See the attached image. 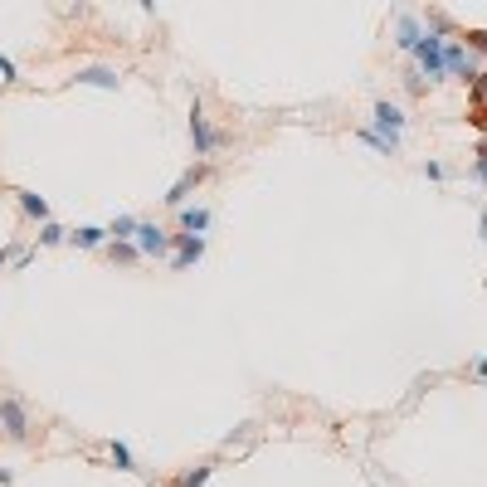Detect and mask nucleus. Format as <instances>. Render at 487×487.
Listing matches in <instances>:
<instances>
[{"label":"nucleus","instance_id":"f257e3e1","mask_svg":"<svg viewBox=\"0 0 487 487\" xmlns=\"http://www.w3.org/2000/svg\"><path fill=\"white\" fill-rule=\"evenodd\" d=\"M224 141H230V137H224L220 127L210 122V113L200 108V98H195V103H190V147H195V157L210 161V157H215V151L224 147Z\"/></svg>","mask_w":487,"mask_h":487},{"label":"nucleus","instance_id":"f03ea898","mask_svg":"<svg viewBox=\"0 0 487 487\" xmlns=\"http://www.w3.org/2000/svg\"><path fill=\"white\" fill-rule=\"evenodd\" d=\"M30 429H34V419H30V405L10 390V395H0V434L10 438V444H30Z\"/></svg>","mask_w":487,"mask_h":487},{"label":"nucleus","instance_id":"7ed1b4c3","mask_svg":"<svg viewBox=\"0 0 487 487\" xmlns=\"http://www.w3.org/2000/svg\"><path fill=\"white\" fill-rule=\"evenodd\" d=\"M205 254H210V239H205V234H181V230H176V234H171V254H166V264H171V273H190Z\"/></svg>","mask_w":487,"mask_h":487},{"label":"nucleus","instance_id":"20e7f679","mask_svg":"<svg viewBox=\"0 0 487 487\" xmlns=\"http://www.w3.org/2000/svg\"><path fill=\"white\" fill-rule=\"evenodd\" d=\"M414 68H419L429 83H444L448 74H444V34H434V30H424V40L414 44Z\"/></svg>","mask_w":487,"mask_h":487},{"label":"nucleus","instance_id":"39448f33","mask_svg":"<svg viewBox=\"0 0 487 487\" xmlns=\"http://www.w3.org/2000/svg\"><path fill=\"white\" fill-rule=\"evenodd\" d=\"M74 88H103V93H122V68L113 64H78L74 74H68Z\"/></svg>","mask_w":487,"mask_h":487},{"label":"nucleus","instance_id":"423d86ee","mask_svg":"<svg viewBox=\"0 0 487 487\" xmlns=\"http://www.w3.org/2000/svg\"><path fill=\"white\" fill-rule=\"evenodd\" d=\"M205 176H210V161H195V166H190V171H181V176H176V181H171V190H166V210H181V205H190V195H195V190L200 185H205Z\"/></svg>","mask_w":487,"mask_h":487},{"label":"nucleus","instance_id":"0eeeda50","mask_svg":"<svg viewBox=\"0 0 487 487\" xmlns=\"http://www.w3.org/2000/svg\"><path fill=\"white\" fill-rule=\"evenodd\" d=\"M444 74L458 78V83H473V78L482 74L478 54H468V44H463V40H444Z\"/></svg>","mask_w":487,"mask_h":487},{"label":"nucleus","instance_id":"6e6552de","mask_svg":"<svg viewBox=\"0 0 487 487\" xmlns=\"http://www.w3.org/2000/svg\"><path fill=\"white\" fill-rule=\"evenodd\" d=\"M132 244H137L141 258H166L171 254V230H166V224H151V220H137Z\"/></svg>","mask_w":487,"mask_h":487},{"label":"nucleus","instance_id":"1a4fd4ad","mask_svg":"<svg viewBox=\"0 0 487 487\" xmlns=\"http://www.w3.org/2000/svg\"><path fill=\"white\" fill-rule=\"evenodd\" d=\"M365 127H375L380 137H395L400 141V132L410 127V117H405V108L400 103H390V98H375V108H371V122Z\"/></svg>","mask_w":487,"mask_h":487},{"label":"nucleus","instance_id":"9d476101","mask_svg":"<svg viewBox=\"0 0 487 487\" xmlns=\"http://www.w3.org/2000/svg\"><path fill=\"white\" fill-rule=\"evenodd\" d=\"M10 195H15V210H20V220H30V224H44V220H54L50 200H44L40 190H25V185H15Z\"/></svg>","mask_w":487,"mask_h":487},{"label":"nucleus","instance_id":"9b49d317","mask_svg":"<svg viewBox=\"0 0 487 487\" xmlns=\"http://www.w3.org/2000/svg\"><path fill=\"white\" fill-rule=\"evenodd\" d=\"M424 40V15H414V10H400L395 15V50L400 54H414V44Z\"/></svg>","mask_w":487,"mask_h":487},{"label":"nucleus","instance_id":"f8f14e48","mask_svg":"<svg viewBox=\"0 0 487 487\" xmlns=\"http://www.w3.org/2000/svg\"><path fill=\"white\" fill-rule=\"evenodd\" d=\"M103 244H108V224H78V230H68V248H78V254H98Z\"/></svg>","mask_w":487,"mask_h":487},{"label":"nucleus","instance_id":"ddd939ff","mask_svg":"<svg viewBox=\"0 0 487 487\" xmlns=\"http://www.w3.org/2000/svg\"><path fill=\"white\" fill-rule=\"evenodd\" d=\"M210 220H215V215H210L205 205H181V210H176V224H181V234H205Z\"/></svg>","mask_w":487,"mask_h":487},{"label":"nucleus","instance_id":"4468645a","mask_svg":"<svg viewBox=\"0 0 487 487\" xmlns=\"http://www.w3.org/2000/svg\"><path fill=\"white\" fill-rule=\"evenodd\" d=\"M356 141H365V147H371L375 157H400V141H395V137H380L375 127H365V122L356 127Z\"/></svg>","mask_w":487,"mask_h":487},{"label":"nucleus","instance_id":"2eb2a0df","mask_svg":"<svg viewBox=\"0 0 487 487\" xmlns=\"http://www.w3.org/2000/svg\"><path fill=\"white\" fill-rule=\"evenodd\" d=\"M59 244H68V230H64L59 220L34 224V248H59Z\"/></svg>","mask_w":487,"mask_h":487},{"label":"nucleus","instance_id":"dca6fc26","mask_svg":"<svg viewBox=\"0 0 487 487\" xmlns=\"http://www.w3.org/2000/svg\"><path fill=\"white\" fill-rule=\"evenodd\" d=\"M108 463L117 473H141V463H137V454H132V444H122V438H113L108 444Z\"/></svg>","mask_w":487,"mask_h":487},{"label":"nucleus","instance_id":"f3484780","mask_svg":"<svg viewBox=\"0 0 487 487\" xmlns=\"http://www.w3.org/2000/svg\"><path fill=\"white\" fill-rule=\"evenodd\" d=\"M210 478H215V458L195 463V468H185L181 478H176V487H210Z\"/></svg>","mask_w":487,"mask_h":487},{"label":"nucleus","instance_id":"a211bd4d","mask_svg":"<svg viewBox=\"0 0 487 487\" xmlns=\"http://www.w3.org/2000/svg\"><path fill=\"white\" fill-rule=\"evenodd\" d=\"M103 254H108L113 264H141V254H137L132 239H108V244H103Z\"/></svg>","mask_w":487,"mask_h":487},{"label":"nucleus","instance_id":"6ab92c4d","mask_svg":"<svg viewBox=\"0 0 487 487\" xmlns=\"http://www.w3.org/2000/svg\"><path fill=\"white\" fill-rule=\"evenodd\" d=\"M424 30H434V34H444V40H458V25H454V20H448L444 15V10H429V15H424Z\"/></svg>","mask_w":487,"mask_h":487},{"label":"nucleus","instance_id":"aec40b11","mask_svg":"<svg viewBox=\"0 0 487 487\" xmlns=\"http://www.w3.org/2000/svg\"><path fill=\"white\" fill-rule=\"evenodd\" d=\"M468 181L487 190V141H478V151H473V166H468Z\"/></svg>","mask_w":487,"mask_h":487},{"label":"nucleus","instance_id":"412c9836","mask_svg":"<svg viewBox=\"0 0 487 487\" xmlns=\"http://www.w3.org/2000/svg\"><path fill=\"white\" fill-rule=\"evenodd\" d=\"M137 234V215H113L108 220V239H132Z\"/></svg>","mask_w":487,"mask_h":487},{"label":"nucleus","instance_id":"4be33fe9","mask_svg":"<svg viewBox=\"0 0 487 487\" xmlns=\"http://www.w3.org/2000/svg\"><path fill=\"white\" fill-rule=\"evenodd\" d=\"M473 98H478V117H473V122H478V127H487V74H478V78H473Z\"/></svg>","mask_w":487,"mask_h":487},{"label":"nucleus","instance_id":"5701e85b","mask_svg":"<svg viewBox=\"0 0 487 487\" xmlns=\"http://www.w3.org/2000/svg\"><path fill=\"white\" fill-rule=\"evenodd\" d=\"M458 40L468 44V54H487V30H463Z\"/></svg>","mask_w":487,"mask_h":487},{"label":"nucleus","instance_id":"b1692460","mask_svg":"<svg viewBox=\"0 0 487 487\" xmlns=\"http://www.w3.org/2000/svg\"><path fill=\"white\" fill-rule=\"evenodd\" d=\"M419 171H424V181H434V185H444V181H448V176H454V171H448V166H444V161H424V166H419Z\"/></svg>","mask_w":487,"mask_h":487},{"label":"nucleus","instance_id":"393cba45","mask_svg":"<svg viewBox=\"0 0 487 487\" xmlns=\"http://www.w3.org/2000/svg\"><path fill=\"white\" fill-rule=\"evenodd\" d=\"M0 83H5V88H10V83H20V64L10 54H0Z\"/></svg>","mask_w":487,"mask_h":487},{"label":"nucleus","instance_id":"a878e982","mask_svg":"<svg viewBox=\"0 0 487 487\" xmlns=\"http://www.w3.org/2000/svg\"><path fill=\"white\" fill-rule=\"evenodd\" d=\"M405 88H410V93H429V88H434V83H429V78H424V74H419V68H410V74H405Z\"/></svg>","mask_w":487,"mask_h":487},{"label":"nucleus","instance_id":"bb28decb","mask_svg":"<svg viewBox=\"0 0 487 487\" xmlns=\"http://www.w3.org/2000/svg\"><path fill=\"white\" fill-rule=\"evenodd\" d=\"M468 375H478V380H487V356H473V361H468Z\"/></svg>","mask_w":487,"mask_h":487},{"label":"nucleus","instance_id":"cd10ccee","mask_svg":"<svg viewBox=\"0 0 487 487\" xmlns=\"http://www.w3.org/2000/svg\"><path fill=\"white\" fill-rule=\"evenodd\" d=\"M15 248H20L15 239H10V244H0V273H5V268H10V258H15Z\"/></svg>","mask_w":487,"mask_h":487},{"label":"nucleus","instance_id":"c85d7f7f","mask_svg":"<svg viewBox=\"0 0 487 487\" xmlns=\"http://www.w3.org/2000/svg\"><path fill=\"white\" fill-rule=\"evenodd\" d=\"M478 239L487 244V210H478Z\"/></svg>","mask_w":487,"mask_h":487},{"label":"nucleus","instance_id":"c756f323","mask_svg":"<svg viewBox=\"0 0 487 487\" xmlns=\"http://www.w3.org/2000/svg\"><path fill=\"white\" fill-rule=\"evenodd\" d=\"M10 482H15V473H10L5 463H0V487H10Z\"/></svg>","mask_w":487,"mask_h":487},{"label":"nucleus","instance_id":"7c9ffc66","mask_svg":"<svg viewBox=\"0 0 487 487\" xmlns=\"http://www.w3.org/2000/svg\"><path fill=\"white\" fill-rule=\"evenodd\" d=\"M141 10H147V15H157V0H137Z\"/></svg>","mask_w":487,"mask_h":487},{"label":"nucleus","instance_id":"2f4dec72","mask_svg":"<svg viewBox=\"0 0 487 487\" xmlns=\"http://www.w3.org/2000/svg\"><path fill=\"white\" fill-rule=\"evenodd\" d=\"M482 288H487V283H482Z\"/></svg>","mask_w":487,"mask_h":487}]
</instances>
